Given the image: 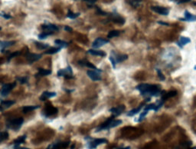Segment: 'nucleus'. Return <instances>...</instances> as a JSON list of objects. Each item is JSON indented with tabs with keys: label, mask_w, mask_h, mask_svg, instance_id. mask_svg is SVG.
<instances>
[{
	"label": "nucleus",
	"mask_w": 196,
	"mask_h": 149,
	"mask_svg": "<svg viewBox=\"0 0 196 149\" xmlns=\"http://www.w3.org/2000/svg\"><path fill=\"white\" fill-rule=\"evenodd\" d=\"M136 89L140 91L142 96L146 98L159 97L161 95L162 92L161 88L159 85L146 83H141L136 85Z\"/></svg>",
	"instance_id": "obj_1"
},
{
	"label": "nucleus",
	"mask_w": 196,
	"mask_h": 149,
	"mask_svg": "<svg viewBox=\"0 0 196 149\" xmlns=\"http://www.w3.org/2000/svg\"><path fill=\"white\" fill-rule=\"evenodd\" d=\"M115 116H112L111 118L108 119L105 122H103L102 125H100V126L98 127L96 129V132H99V131H103V130H109L112 128H115V127L118 126L120 124H122V120L120 119H113Z\"/></svg>",
	"instance_id": "obj_2"
},
{
	"label": "nucleus",
	"mask_w": 196,
	"mask_h": 149,
	"mask_svg": "<svg viewBox=\"0 0 196 149\" xmlns=\"http://www.w3.org/2000/svg\"><path fill=\"white\" fill-rule=\"evenodd\" d=\"M23 122H24V119L21 117L9 119L6 123V127L9 129L13 130V131H18L21 127Z\"/></svg>",
	"instance_id": "obj_3"
},
{
	"label": "nucleus",
	"mask_w": 196,
	"mask_h": 149,
	"mask_svg": "<svg viewBox=\"0 0 196 149\" xmlns=\"http://www.w3.org/2000/svg\"><path fill=\"white\" fill-rule=\"evenodd\" d=\"M108 141L106 139H91L88 141L87 142V148L88 149H94L97 147L99 146L102 144L107 143Z\"/></svg>",
	"instance_id": "obj_4"
},
{
	"label": "nucleus",
	"mask_w": 196,
	"mask_h": 149,
	"mask_svg": "<svg viewBox=\"0 0 196 149\" xmlns=\"http://www.w3.org/2000/svg\"><path fill=\"white\" fill-rule=\"evenodd\" d=\"M57 75L61 77V76H64L66 79H72L73 76V71H72L71 67L70 66H67V68L64 69H60L57 72Z\"/></svg>",
	"instance_id": "obj_5"
},
{
	"label": "nucleus",
	"mask_w": 196,
	"mask_h": 149,
	"mask_svg": "<svg viewBox=\"0 0 196 149\" xmlns=\"http://www.w3.org/2000/svg\"><path fill=\"white\" fill-rule=\"evenodd\" d=\"M15 85H16V82H14L13 83L5 84V85H3L1 92H0L2 97H6L9 94V92L15 88Z\"/></svg>",
	"instance_id": "obj_6"
},
{
	"label": "nucleus",
	"mask_w": 196,
	"mask_h": 149,
	"mask_svg": "<svg viewBox=\"0 0 196 149\" xmlns=\"http://www.w3.org/2000/svg\"><path fill=\"white\" fill-rule=\"evenodd\" d=\"M151 9H152L153 12H156V13L162 15H168L169 14V9H168V8L163 7V6H152Z\"/></svg>",
	"instance_id": "obj_7"
},
{
	"label": "nucleus",
	"mask_w": 196,
	"mask_h": 149,
	"mask_svg": "<svg viewBox=\"0 0 196 149\" xmlns=\"http://www.w3.org/2000/svg\"><path fill=\"white\" fill-rule=\"evenodd\" d=\"M107 43H109V40L105 39V38H98L92 43V47L94 49H99V48H100L101 46H103L104 45L107 44Z\"/></svg>",
	"instance_id": "obj_8"
},
{
	"label": "nucleus",
	"mask_w": 196,
	"mask_h": 149,
	"mask_svg": "<svg viewBox=\"0 0 196 149\" xmlns=\"http://www.w3.org/2000/svg\"><path fill=\"white\" fill-rule=\"evenodd\" d=\"M41 29H42L43 30L46 31V32H57V31H58L59 28H58V26H57L55 24L46 23V24L42 25V26H41Z\"/></svg>",
	"instance_id": "obj_9"
},
{
	"label": "nucleus",
	"mask_w": 196,
	"mask_h": 149,
	"mask_svg": "<svg viewBox=\"0 0 196 149\" xmlns=\"http://www.w3.org/2000/svg\"><path fill=\"white\" fill-rule=\"evenodd\" d=\"M125 108H125L124 105H119V106L117 107H114V108H110L109 111L110 112H111L113 115V116L117 117V116L120 115H121L122 113L124 111Z\"/></svg>",
	"instance_id": "obj_10"
},
{
	"label": "nucleus",
	"mask_w": 196,
	"mask_h": 149,
	"mask_svg": "<svg viewBox=\"0 0 196 149\" xmlns=\"http://www.w3.org/2000/svg\"><path fill=\"white\" fill-rule=\"evenodd\" d=\"M110 15L111 20H112L113 22H114L115 23H117V24H120V25L124 24L125 19L123 18V17L120 16V15H118L117 13H112Z\"/></svg>",
	"instance_id": "obj_11"
},
{
	"label": "nucleus",
	"mask_w": 196,
	"mask_h": 149,
	"mask_svg": "<svg viewBox=\"0 0 196 149\" xmlns=\"http://www.w3.org/2000/svg\"><path fill=\"white\" fill-rule=\"evenodd\" d=\"M78 63H79V65H81V66H86V67L90 68V69H94V71H97V72H102L101 69H98V68H97L96 66H95L93 64V63L87 61V60H81V61L78 62Z\"/></svg>",
	"instance_id": "obj_12"
},
{
	"label": "nucleus",
	"mask_w": 196,
	"mask_h": 149,
	"mask_svg": "<svg viewBox=\"0 0 196 149\" xmlns=\"http://www.w3.org/2000/svg\"><path fill=\"white\" fill-rule=\"evenodd\" d=\"M185 18H180L179 20L181 21H186V22H195L196 21V15H193L189 11L186 10L185 12Z\"/></svg>",
	"instance_id": "obj_13"
},
{
	"label": "nucleus",
	"mask_w": 196,
	"mask_h": 149,
	"mask_svg": "<svg viewBox=\"0 0 196 149\" xmlns=\"http://www.w3.org/2000/svg\"><path fill=\"white\" fill-rule=\"evenodd\" d=\"M87 75L90 79L93 81H100L101 80V76L100 75V72H97V71H92L88 70L87 72Z\"/></svg>",
	"instance_id": "obj_14"
},
{
	"label": "nucleus",
	"mask_w": 196,
	"mask_h": 149,
	"mask_svg": "<svg viewBox=\"0 0 196 149\" xmlns=\"http://www.w3.org/2000/svg\"><path fill=\"white\" fill-rule=\"evenodd\" d=\"M57 95V93L55 91H44V92L41 94V95L40 96V100L41 101H45L46 99H51V98L55 97Z\"/></svg>",
	"instance_id": "obj_15"
},
{
	"label": "nucleus",
	"mask_w": 196,
	"mask_h": 149,
	"mask_svg": "<svg viewBox=\"0 0 196 149\" xmlns=\"http://www.w3.org/2000/svg\"><path fill=\"white\" fill-rule=\"evenodd\" d=\"M15 103V101H2L1 102V104H0V111H3L6 109L9 108V107H11L12 105H13Z\"/></svg>",
	"instance_id": "obj_16"
},
{
	"label": "nucleus",
	"mask_w": 196,
	"mask_h": 149,
	"mask_svg": "<svg viewBox=\"0 0 196 149\" xmlns=\"http://www.w3.org/2000/svg\"><path fill=\"white\" fill-rule=\"evenodd\" d=\"M190 42H191L190 38H188V37H186V36H181L179 38V41L176 42V44L178 45L179 47L181 48V49H183V48L184 47V46H186V44H188V43H190Z\"/></svg>",
	"instance_id": "obj_17"
},
{
	"label": "nucleus",
	"mask_w": 196,
	"mask_h": 149,
	"mask_svg": "<svg viewBox=\"0 0 196 149\" xmlns=\"http://www.w3.org/2000/svg\"><path fill=\"white\" fill-rule=\"evenodd\" d=\"M111 54H112V55L114 56L117 63L122 62L125 61V60H126L128 58L127 55H119V54L116 53V52H113H113H111Z\"/></svg>",
	"instance_id": "obj_18"
},
{
	"label": "nucleus",
	"mask_w": 196,
	"mask_h": 149,
	"mask_svg": "<svg viewBox=\"0 0 196 149\" xmlns=\"http://www.w3.org/2000/svg\"><path fill=\"white\" fill-rule=\"evenodd\" d=\"M41 58V55L40 54H35V53H29L27 55L28 61L30 63L38 61V59Z\"/></svg>",
	"instance_id": "obj_19"
},
{
	"label": "nucleus",
	"mask_w": 196,
	"mask_h": 149,
	"mask_svg": "<svg viewBox=\"0 0 196 149\" xmlns=\"http://www.w3.org/2000/svg\"><path fill=\"white\" fill-rule=\"evenodd\" d=\"M87 52H88L89 54H90V55H97V56L100 57H104L106 55V52L101 50H98V49H89V50L87 51Z\"/></svg>",
	"instance_id": "obj_20"
},
{
	"label": "nucleus",
	"mask_w": 196,
	"mask_h": 149,
	"mask_svg": "<svg viewBox=\"0 0 196 149\" xmlns=\"http://www.w3.org/2000/svg\"><path fill=\"white\" fill-rule=\"evenodd\" d=\"M15 43V41H3V42H0V49H1V51L4 50V49L8 47H10V46H13Z\"/></svg>",
	"instance_id": "obj_21"
},
{
	"label": "nucleus",
	"mask_w": 196,
	"mask_h": 149,
	"mask_svg": "<svg viewBox=\"0 0 196 149\" xmlns=\"http://www.w3.org/2000/svg\"><path fill=\"white\" fill-rule=\"evenodd\" d=\"M142 108H143V105H140V106L137 107V108H133V109H132V110H130L129 111H128V112L126 113V115L129 116V117H132V116H133V115H135L138 114V113L140 112V111H141Z\"/></svg>",
	"instance_id": "obj_22"
},
{
	"label": "nucleus",
	"mask_w": 196,
	"mask_h": 149,
	"mask_svg": "<svg viewBox=\"0 0 196 149\" xmlns=\"http://www.w3.org/2000/svg\"><path fill=\"white\" fill-rule=\"evenodd\" d=\"M51 74H52V71L49 70V69H38V72L35 74V76L36 77H38V76H48Z\"/></svg>",
	"instance_id": "obj_23"
},
{
	"label": "nucleus",
	"mask_w": 196,
	"mask_h": 149,
	"mask_svg": "<svg viewBox=\"0 0 196 149\" xmlns=\"http://www.w3.org/2000/svg\"><path fill=\"white\" fill-rule=\"evenodd\" d=\"M25 139H26V135L20 136V137H18V139H15V140L13 142V144L15 145V147H18L20 145H21V144L25 143Z\"/></svg>",
	"instance_id": "obj_24"
},
{
	"label": "nucleus",
	"mask_w": 196,
	"mask_h": 149,
	"mask_svg": "<svg viewBox=\"0 0 196 149\" xmlns=\"http://www.w3.org/2000/svg\"><path fill=\"white\" fill-rule=\"evenodd\" d=\"M40 108L39 105H27V106H24L22 108V111L24 113L29 112V111H34L35 109H38Z\"/></svg>",
	"instance_id": "obj_25"
},
{
	"label": "nucleus",
	"mask_w": 196,
	"mask_h": 149,
	"mask_svg": "<svg viewBox=\"0 0 196 149\" xmlns=\"http://www.w3.org/2000/svg\"><path fill=\"white\" fill-rule=\"evenodd\" d=\"M61 50V47L52 48V49H50L49 50H47L46 52H44V54H47V55H54V54L59 52Z\"/></svg>",
	"instance_id": "obj_26"
},
{
	"label": "nucleus",
	"mask_w": 196,
	"mask_h": 149,
	"mask_svg": "<svg viewBox=\"0 0 196 149\" xmlns=\"http://www.w3.org/2000/svg\"><path fill=\"white\" fill-rule=\"evenodd\" d=\"M55 43L57 45V46H58L59 47H61V49H62V48H67L69 45L68 42H67L62 41V40H60V39L55 40Z\"/></svg>",
	"instance_id": "obj_27"
},
{
	"label": "nucleus",
	"mask_w": 196,
	"mask_h": 149,
	"mask_svg": "<svg viewBox=\"0 0 196 149\" xmlns=\"http://www.w3.org/2000/svg\"><path fill=\"white\" fill-rule=\"evenodd\" d=\"M148 112H149V111H147V110H146V109H144V108H143V111H142L141 114H140V117L138 118V119H136V122H143V121L144 120L145 118H146V115L148 114Z\"/></svg>",
	"instance_id": "obj_28"
},
{
	"label": "nucleus",
	"mask_w": 196,
	"mask_h": 149,
	"mask_svg": "<svg viewBox=\"0 0 196 149\" xmlns=\"http://www.w3.org/2000/svg\"><path fill=\"white\" fill-rule=\"evenodd\" d=\"M120 35V32L118 30H113L110 31V32L108 33L107 35V38H114V37H117Z\"/></svg>",
	"instance_id": "obj_29"
},
{
	"label": "nucleus",
	"mask_w": 196,
	"mask_h": 149,
	"mask_svg": "<svg viewBox=\"0 0 196 149\" xmlns=\"http://www.w3.org/2000/svg\"><path fill=\"white\" fill-rule=\"evenodd\" d=\"M80 15H81V14H80L79 12H78V13H75V12H73L72 11L69 10L67 14V18H71V19H75V18H78Z\"/></svg>",
	"instance_id": "obj_30"
},
{
	"label": "nucleus",
	"mask_w": 196,
	"mask_h": 149,
	"mask_svg": "<svg viewBox=\"0 0 196 149\" xmlns=\"http://www.w3.org/2000/svg\"><path fill=\"white\" fill-rule=\"evenodd\" d=\"M141 2L142 0H128V3L134 8L138 7L141 4Z\"/></svg>",
	"instance_id": "obj_31"
},
{
	"label": "nucleus",
	"mask_w": 196,
	"mask_h": 149,
	"mask_svg": "<svg viewBox=\"0 0 196 149\" xmlns=\"http://www.w3.org/2000/svg\"><path fill=\"white\" fill-rule=\"evenodd\" d=\"M8 138H9V134L7 131H0V143L7 140Z\"/></svg>",
	"instance_id": "obj_32"
},
{
	"label": "nucleus",
	"mask_w": 196,
	"mask_h": 149,
	"mask_svg": "<svg viewBox=\"0 0 196 149\" xmlns=\"http://www.w3.org/2000/svg\"><path fill=\"white\" fill-rule=\"evenodd\" d=\"M164 103H165V101H163V99H160V100L157 101V102L156 103V109L154 111H155V112H157V111H158L159 110L163 107V105H164Z\"/></svg>",
	"instance_id": "obj_33"
},
{
	"label": "nucleus",
	"mask_w": 196,
	"mask_h": 149,
	"mask_svg": "<svg viewBox=\"0 0 196 149\" xmlns=\"http://www.w3.org/2000/svg\"><path fill=\"white\" fill-rule=\"evenodd\" d=\"M54 32H42V33L39 34V35H38V38H39V39H45L46 38H47L48 36H49V35H52Z\"/></svg>",
	"instance_id": "obj_34"
},
{
	"label": "nucleus",
	"mask_w": 196,
	"mask_h": 149,
	"mask_svg": "<svg viewBox=\"0 0 196 149\" xmlns=\"http://www.w3.org/2000/svg\"><path fill=\"white\" fill-rule=\"evenodd\" d=\"M35 44H36V46L38 49H45L49 47L48 44H44V43H41V42H35Z\"/></svg>",
	"instance_id": "obj_35"
},
{
	"label": "nucleus",
	"mask_w": 196,
	"mask_h": 149,
	"mask_svg": "<svg viewBox=\"0 0 196 149\" xmlns=\"http://www.w3.org/2000/svg\"><path fill=\"white\" fill-rule=\"evenodd\" d=\"M110 61L111 62V64H112L113 68V69H115L116 66H117V62H116L115 58H114V56L112 55V54H111V55H110Z\"/></svg>",
	"instance_id": "obj_36"
},
{
	"label": "nucleus",
	"mask_w": 196,
	"mask_h": 149,
	"mask_svg": "<svg viewBox=\"0 0 196 149\" xmlns=\"http://www.w3.org/2000/svg\"><path fill=\"white\" fill-rule=\"evenodd\" d=\"M156 72H157V74H158V76H159V78L160 80L164 81L165 79H166V77H165L164 74H163V72H162V71L160 70L159 69H156Z\"/></svg>",
	"instance_id": "obj_37"
},
{
	"label": "nucleus",
	"mask_w": 196,
	"mask_h": 149,
	"mask_svg": "<svg viewBox=\"0 0 196 149\" xmlns=\"http://www.w3.org/2000/svg\"><path fill=\"white\" fill-rule=\"evenodd\" d=\"M17 81L19 82L21 84H25L28 82L27 77H18L17 78Z\"/></svg>",
	"instance_id": "obj_38"
},
{
	"label": "nucleus",
	"mask_w": 196,
	"mask_h": 149,
	"mask_svg": "<svg viewBox=\"0 0 196 149\" xmlns=\"http://www.w3.org/2000/svg\"><path fill=\"white\" fill-rule=\"evenodd\" d=\"M20 54V52H13V53H12L10 55H9V57H8V59H7V61L8 62H9L10 61L11 59H12V58H14V57H16L17 55H18Z\"/></svg>",
	"instance_id": "obj_39"
},
{
	"label": "nucleus",
	"mask_w": 196,
	"mask_h": 149,
	"mask_svg": "<svg viewBox=\"0 0 196 149\" xmlns=\"http://www.w3.org/2000/svg\"><path fill=\"white\" fill-rule=\"evenodd\" d=\"M0 16L3 17V18H6V19H9V18H12V16H11L10 15H9V14H6L5 12H1V13H0Z\"/></svg>",
	"instance_id": "obj_40"
},
{
	"label": "nucleus",
	"mask_w": 196,
	"mask_h": 149,
	"mask_svg": "<svg viewBox=\"0 0 196 149\" xmlns=\"http://www.w3.org/2000/svg\"><path fill=\"white\" fill-rule=\"evenodd\" d=\"M97 9H98V13L99 14V15H108V14L106 13V12H103V11L101 10V9H100V8L97 7Z\"/></svg>",
	"instance_id": "obj_41"
},
{
	"label": "nucleus",
	"mask_w": 196,
	"mask_h": 149,
	"mask_svg": "<svg viewBox=\"0 0 196 149\" xmlns=\"http://www.w3.org/2000/svg\"><path fill=\"white\" fill-rule=\"evenodd\" d=\"M84 2H86L87 3H90V4H93V3L96 2L98 0H83Z\"/></svg>",
	"instance_id": "obj_42"
},
{
	"label": "nucleus",
	"mask_w": 196,
	"mask_h": 149,
	"mask_svg": "<svg viewBox=\"0 0 196 149\" xmlns=\"http://www.w3.org/2000/svg\"><path fill=\"white\" fill-rule=\"evenodd\" d=\"M64 31H67V32H71V31H72L71 28L69 27V26H64Z\"/></svg>",
	"instance_id": "obj_43"
},
{
	"label": "nucleus",
	"mask_w": 196,
	"mask_h": 149,
	"mask_svg": "<svg viewBox=\"0 0 196 149\" xmlns=\"http://www.w3.org/2000/svg\"><path fill=\"white\" fill-rule=\"evenodd\" d=\"M157 23H158V24H159V25H163V26H169V23H167V22H157Z\"/></svg>",
	"instance_id": "obj_44"
},
{
	"label": "nucleus",
	"mask_w": 196,
	"mask_h": 149,
	"mask_svg": "<svg viewBox=\"0 0 196 149\" xmlns=\"http://www.w3.org/2000/svg\"><path fill=\"white\" fill-rule=\"evenodd\" d=\"M190 0H178V1L176 2L178 4H180V3H185V2H189Z\"/></svg>",
	"instance_id": "obj_45"
},
{
	"label": "nucleus",
	"mask_w": 196,
	"mask_h": 149,
	"mask_svg": "<svg viewBox=\"0 0 196 149\" xmlns=\"http://www.w3.org/2000/svg\"><path fill=\"white\" fill-rule=\"evenodd\" d=\"M117 149H130V147H123V148H118Z\"/></svg>",
	"instance_id": "obj_46"
},
{
	"label": "nucleus",
	"mask_w": 196,
	"mask_h": 149,
	"mask_svg": "<svg viewBox=\"0 0 196 149\" xmlns=\"http://www.w3.org/2000/svg\"><path fill=\"white\" fill-rule=\"evenodd\" d=\"M194 69H195V70H196V66H195V67H194Z\"/></svg>",
	"instance_id": "obj_47"
},
{
	"label": "nucleus",
	"mask_w": 196,
	"mask_h": 149,
	"mask_svg": "<svg viewBox=\"0 0 196 149\" xmlns=\"http://www.w3.org/2000/svg\"><path fill=\"white\" fill-rule=\"evenodd\" d=\"M0 30H2V28L1 27H0Z\"/></svg>",
	"instance_id": "obj_48"
}]
</instances>
